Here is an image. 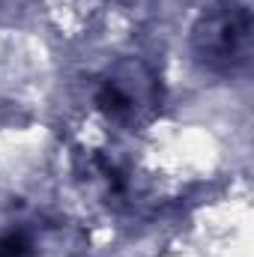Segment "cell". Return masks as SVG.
Here are the masks:
<instances>
[{
  "label": "cell",
  "mask_w": 254,
  "mask_h": 257,
  "mask_svg": "<svg viewBox=\"0 0 254 257\" xmlns=\"http://www.w3.org/2000/svg\"><path fill=\"white\" fill-rule=\"evenodd\" d=\"M30 239H27V233H6V236H0V257H30Z\"/></svg>",
  "instance_id": "obj_1"
}]
</instances>
